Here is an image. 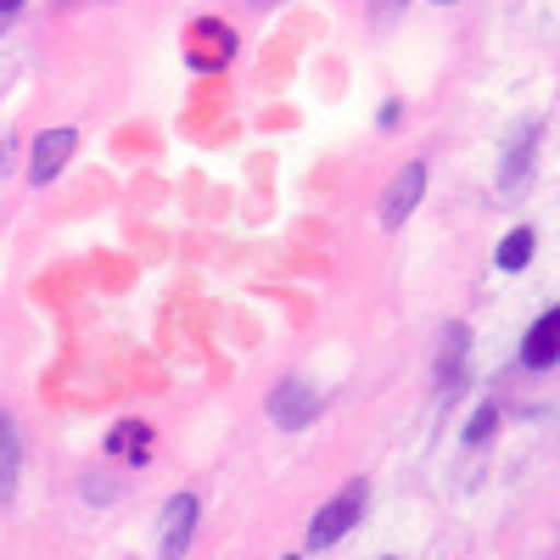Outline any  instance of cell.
Listing matches in <instances>:
<instances>
[{
	"label": "cell",
	"mask_w": 560,
	"mask_h": 560,
	"mask_svg": "<svg viewBox=\"0 0 560 560\" xmlns=\"http://www.w3.org/2000/svg\"><path fill=\"white\" fill-rule=\"evenodd\" d=\"M533 247H538V236H533V230H510V236H504V247H499V269H522V264L533 258Z\"/></svg>",
	"instance_id": "8fae6325"
},
{
	"label": "cell",
	"mask_w": 560,
	"mask_h": 560,
	"mask_svg": "<svg viewBox=\"0 0 560 560\" xmlns=\"http://www.w3.org/2000/svg\"><path fill=\"white\" fill-rule=\"evenodd\" d=\"M398 7H404V0H376V18H382V23H387V18H393V12H398Z\"/></svg>",
	"instance_id": "4fadbf2b"
},
{
	"label": "cell",
	"mask_w": 560,
	"mask_h": 560,
	"mask_svg": "<svg viewBox=\"0 0 560 560\" xmlns=\"http://www.w3.org/2000/svg\"><path fill=\"white\" fill-rule=\"evenodd\" d=\"M420 191H427V163H404L398 179L387 185V197H382V219H387V224H404V219L415 213Z\"/></svg>",
	"instance_id": "277c9868"
},
{
	"label": "cell",
	"mask_w": 560,
	"mask_h": 560,
	"mask_svg": "<svg viewBox=\"0 0 560 560\" xmlns=\"http://www.w3.org/2000/svg\"><path fill=\"white\" fill-rule=\"evenodd\" d=\"M443 7H448V0H443Z\"/></svg>",
	"instance_id": "9a60e30c"
},
{
	"label": "cell",
	"mask_w": 560,
	"mask_h": 560,
	"mask_svg": "<svg viewBox=\"0 0 560 560\" xmlns=\"http://www.w3.org/2000/svg\"><path fill=\"white\" fill-rule=\"evenodd\" d=\"M18 465H23V443H18V420L0 415V499L18 493Z\"/></svg>",
	"instance_id": "52a82bcc"
},
{
	"label": "cell",
	"mask_w": 560,
	"mask_h": 560,
	"mask_svg": "<svg viewBox=\"0 0 560 560\" xmlns=\"http://www.w3.org/2000/svg\"><path fill=\"white\" fill-rule=\"evenodd\" d=\"M191 527H197V499H191V493L168 499V510H163V560H179V555H185V544H191Z\"/></svg>",
	"instance_id": "5b68a950"
},
{
	"label": "cell",
	"mask_w": 560,
	"mask_h": 560,
	"mask_svg": "<svg viewBox=\"0 0 560 560\" xmlns=\"http://www.w3.org/2000/svg\"><path fill=\"white\" fill-rule=\"evenodd\" d=\"M533 147H538V124H522L516 129V147H510V158H504V174H499L504 191H516V185H522V174L533 163Z\"/></svg>",
	"instance_id": "ba28073f"
},
{
	"label": "cell",
	"mask_w": 560,
	"mask_h": 560,
	"mask_svg": "<svg viewBox=\"0 0 560 560\" xmlns=\"http://www.w3.org/2000/svg\"><path fill=\"white\" fill-rule=\"evenodd\" d=\"M555 331H560V314H555V308H544V314H538V325L527 331V342H522V359H527L533 370H549V364H555Z\"/></svg>",
	"instance_id": "8992f818"
},
{
	"label": "cell",
	"mask_w": 560,
	"mask_h": 560,
	"mask_svg": "<svg viewBox=\"0 0 560 560\" xmlns=\"http://www.w3.org/2000/svg\"><path fill=\"white\" fill-rule=\"evenodd\" d=\"M493 427H499V415H493V409H477V420H471V432H465V438H471V443H482Z\"/></svg>",
	"instance_id": "7c38bea8"
},
{
	"label": "cell",
	"mask_w": 560,
	"mask_h": 560,
	"mask_svg": "<svg viewBox=\"0 0 560 560\" xmlns=\"http://www.w3.org/2000/svg\"><path fill=\"white\" fill-rule=\"evenodd\" d=\"M258 7H269V0H258Z\"/></svg>",
	"instance_id": "5bb4252c"
},
{
	"label": "cell",
	"mask_w": 560,
	"mask_h": 560,
	"mask_svg": "<svg viewBox=\"0 0 560 560\" xmlns=\"http://www.w3.org/2000/svg\"><path fill=\"white\" fill-rule=\"evenodd\" d=\"M364 499H370V488H364V482H348V488L308 522V549H331V544L364 516Z\"/></svg>",
	"instance_id": "6da1fadb"
},
{
	"label": "cell",
	"mask_w": 560,
	"mask_h": 560,
	"mask_svg": "<svg viewBox=\"0 0 560 560\" xmlns=\"http://www.w3.org/2000/svg\"><path fill=\"white\" fill-rule=\"evenodd\" d=\"M269 415H275L287 432H303L308 420L319 415V393H314L308 382H280V387L269 393Z\"/></svg>",
	"instance_id": "7a4b0ae2"
},
{
	"label": "cell",
	"mask_w": 560,
	"mask_h": 560,
	"mask_svg": "<svg viewBox=\"0 0 560 560\" xmlns=\"http://www.w3.org/2000/svg\"><path fill=\"white\" fill-rule=\"evenodd\" d=\"M465 342H471V331H465V325H448V342H443V359H438V376H443V387H454V382H459Z\"/></svg>",
	"instance_id": "30bf717a"
},
{
	"label": "cell",
	"mask_w": 560,
	"mask_h": 560,
	"mask_svg": "<svg viewBox=\"0 0 560 560\" xmlns=\"http://www.w3.org/2000/svg\"><path fill=\"white\" fill-rule=\"evenodd\" d=\"M79 152V135L73 129H45L39 140H34V163H28V179L34 185H45V179H57L62 168H68V158Z\"/></svg>",
	"instance_id": "3957f363"
},
{
	"label": "cell",
	"mask_w": 560,
	"mask_h": 560,
	"mask_svg": "<svg viewBox=\"0 0 560 560\" xmlns=\"http://www.w3.org/2000/svg\"><path fill=\"white\" fill-rule=\"evenodd\" d=\"M230 51H236V39H230V34H219L213 23L197 28V45H191V62H197V68H219Z\"/></svg>",
	"instance_id": "9c48e42d"
}]
</instances>
